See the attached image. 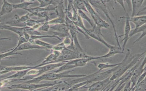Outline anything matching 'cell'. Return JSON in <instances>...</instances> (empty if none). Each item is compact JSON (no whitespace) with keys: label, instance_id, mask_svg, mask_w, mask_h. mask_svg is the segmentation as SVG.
Wrapping results in <instances>:
<instances>
[{"label":"cell","instance_id":"cell-1","mask_svg":"<svg viewBox=\"0 0 146 91\" xmlns=\"http://www.w3.org/2000/svg\"><path fill=\"white\" fill-rule=\"evenodd\" d=\"M146 53L145 51L141 53L132 55L129 49H127L125 55L117 69L114 71L110 78L111 81L116 80L122 75L127 70L141 60Z\"/></svg>","mask_w":146,"mask_h":91},{"label":"cell","instance_id":"cell-2","mask_svg":"<svg viewBox=\"0 0 146 91\" xmlns=\"http://www.w3.org/2000/svg\"><path fill=\"white\" fill-rule=\"evenodd\" d=\"M110 1L109 0L88 1L89 2L93 7H94L102 12L110 21L113 27L115 39L118 45V46L119 48H121L119 42L118 36L114 24L111 17L107 7V3Z\"/></svg>","mask_w":146,"mask_h":91},{"label":"cell","instance_id":"cell-3","mask_svg":"<svg viewBox=\"0 0 146 91\" xmlns=\"http://www.w3.org/2000/svg\"><path fill=\"white\" fill-rule=\"evenodd\" d=\"M88 13L91 15L93 20L94 24L100 28H107L109 27V24L101 18L95 11L93 7L89 2L88 1L83 0Z\"/></svg>","mask_w":146,"mask_h":91},{"label":"cell","instance_id":"cell-4","mask_svg":"<svg viewBox=\"0 0 146 91\" xmlns=\"http://www.w3.org/2000/svg\"><path fill=\"white\" fill-rule=\"evenodd\" d=\"M86 32L90 38L100 42L109 49L114 46L109 44L105 40L101 32V28L95 24L91 28H87Z\"/></svg>","mask_w":146,"mask_h":91},{"label":"cell","instance_id":"cell-5","mask_svg":"<svg viewBox=\"0 0 146 91\" xmlns=\"http://www.w3.org/2000/svg\"><path fill=\"white\" fill-rule=\"evenodd\" d=\"M74 71V70H69L58 73L52 72L48 73L45 80L54 81L65 78L83 77L86 75H71L70 73Z\"/></svg>","mask_w":146,"mask_h":91},{"label":"cell","instance_id":"cell-6","mask_svg":"<svg viewBox=\"0 0 146 91\" xmlns=\"http://www.w3.org/2000/svg\"><path fill=\"white\" fill-rule=\"evenodd\" d=\"M58 80H54L52 82H48L43 84H34L24 83L18 85L12 86V88H18L23 89H28L30 90H36L40 88L52 86L58 83Z\"/></svg>","mask_w":146,"mask_h":91},{"label":"cell","instance_id":"cell-7","mask_svg":"<svg viewBox=\"0 0 146 91\" xmlns=\"http://www.w3.org/2000/svg\"><path fill=\"white\" fill-rule=\"evenodd\" d=\"M146 56L145 55L143 59L139 65L135 69L130 81L131 84V91L135 85L137 81L139 76L146 71Z\"/></svg>","mask_w":146,"mask_h":91},{"label":"cell","instance_id":"cell-8","mask_svg":"<svg viewBox=\"0 0 146 91\" xmlns=\"http://www.w3.org/2000/svg\"><path fill=\"white\" fill-rule=\"evenodd\" d=\"M110 76L104 79L94 82L88 86H84L81 88H87L88 91H104L112 81L110 80Z\"/></svg>","mask_w":146,"mask_h":91},{"label":"cell","instance_id":"cell-9","mask_svg":"<svg viewBox=\"0 0 146 91\" xmlns=\"http://www.w3.org/2000/svg\"><path fill=\"white\" fill-rule=\"evenodd\" d=\"M50 29L54 30V35L60 37H65L70 36L69 28L65 23L53 25Z\"/></svg>","mask_w":146,"mask_h":91},{"label":"cell","instance_id":"cell-10","mask_svg":"<svg viewBox=\"0 0 146 91\" xmlns=\"http://www.w3.org/2000/svg\"><path fill=\"white\" fill-rule=\"evenodd\" d=\"M120 19H124L125 20V22L124 28V34H123L118 36V38L124 36L123 38L121 40V42H123L122 46V49L123 51L125 50V48L127 43L130 39L129 38V34L131 30V27L130 22L128 19L125 17L124 16L120 17Z\"/></svg>","mask_w":146,"mask_h":91},{"label":"cell","instance_id":"cell-11","mask_svg":"<svg viewBox=\"0 0 146 91\" xmlns=\"http://www.w3.org/2000/svg\"><path fill=\"white\" fill-rule=\"evenodd\" d=\"M68 61L49 63L37 67L39 70V73L38 76L50 71L58 68Z\"/></svg>","mask_w":146,"mask_h":91},{"label":"cell","instance_id":"cell-12","mask_svg":"<svg viewBox=\"0 0 146 91\" xmlns=\"http://www.w3.org/2000/svg\"><path fill=\"white\" fill-rule=\"evenodd\" d=\"M126 14V16H124L127 18L130 22H132L135 24V28L140 27L146 24V15H145L130 16L127 13Z\"/></svg>","mask_w":146,"mask_h":91},{"label":"cell","instance_id":"cell-13","mask_svg":"<svg viewBox=\"0 0 146 91\" xmlns=\"http://www.w3.org/2000/svg\"><path fill=\"white\" fill-rule=\"evenodd\" d=\"M52 50V52L44 58L40 63L34 67H38L49 64L56 59L60 55L61 52L55 50Z\"/></svg>","mask_w":146,"mask_h":91},{"label":"cell","instance_id":"cell-14","mask_svg":"<svg viewBox=\"0 0 146 91\" xmlns=\"http://www.w3.org/2000/svg\"><path fill=\"white\" fill-rule=\"evenodd\" d=\"M69 30L70 36L77 52L79 53H85L80 45L78 38L77 34L79 33L77 31L72 29H69Z\"/></svg>","mask_w":146,"mask_h":91},{"label":"cell","instance_id":"cell-15","mask_svg":"<svg viewBox=\"0 0 146 91\" xmlns=\"http://www.w3.org/2000/svg\"><path fill=\"white\" fill-rule=\"evenodd\" d=\"M108 53L103 55L96 57L97 60H99L102 59L114 56L117 54H121L124 53L121 48H119L118 46H114L109 49Z\"/></svg>","mask_w":146,"mask_h":91},{"label":"cell","instance_id":"cell-16","mask_svg":"<svg viewBox=\"0 0 146 91\" xmlns=\"http://www.w3.org/2000/svg\"><path fill=\"white\" fill-rule=\"evenodd\" d=\"M57 6H54L52 5H50L46 7H38L30 8H28L27 9H24V10L27 11L30 14H34L44 11H55Z\"/></svg>","mask_w":146,"mask_h":91},{"label":"cell","instance_id":"cell-17","mask_svg":"<svg viewBox=\"0 0 146 91\" xmlns=\"http://www.w3.org/2000/svg\"><path fill=\"white\" fill-rule=\"evenodd\" d=\"M32 49H38L48 50L47 48L27 42L23 43L18 47L14 51Z\"/></svg>","mask_w":146,"mask_h":91},{"label":"cell","instance_id":"cell-18","mask_svg":"<svg viewBox=\"0 0 146 91\" xmlns=\"http://www.w3.org/2000/svg\"><path fill=\"white\" fill-rule=\"evenodd\" d=\"M14 9L13 4L10 3L7 1L3 0L0 11V15L1 16L9 14Z\"/></svg>","mask_w":146,"mask_h":91},{"label":"cell","instance_id":"cell-19","mask_svg":"<svg viewBox=\"0 0 146 91\" xmlns=\"http://www.w3.org/2000/svg\"><path fill=\"white\" fill-rule=\"evenodd\" d=\"M131 3L132 7V11L131 16H136L139 13V9L141 6L144 0H131Z\"/></svg>","mask_w":146,"mask_h":91},{"label":"cell","instance_id":"cell-20","mask_svg":"<svg viewBox=\"0 0 146 91\" xmlns=\"http://www.w3.org/2000/svg\"><path fill=\"white\" fill-rule=\"evenodd\" d=\"M20 17L17 15L15 14L11 20L4 23L5 24L11 26H18L19 27L26 26L25 23L21 22L20 20Z\"/></svg>","mask_w":146,"mask_h":91},{"label":"cell","instance_id":"cell-21","mask_svg":"<svg viewBox=\"0 0 146 91\" xmlns=\"http://www.w3.org/2000/svg\"><path fill=\"white\" fill-rule=\"evenodd\" d=\"M37 2L34 1H21L19 3L13 4V6L14 9H24L28 8L29 6L31 5L36 3Z\"/></svg>","mask_w":146,"mask_h":91},{"label":"cell","instance_id":"cell-22","mask_svg":"<svg viewBox=\"0 0 146 91\" xmlns=\"http://www.w3.org/2000/svg\"><path fill=\"white\" fill-rule=\"evenodd\" d=\"M65 12L64 13L58 15L57 17L47 21L48 23L50 25H54L65 23Z\"/></svg>","mask_w":146,"mask_h":91},{"label":"cell","instance_id":"cell-23","mask_svg":"<svg viewBox=\"0 0 146 91\" xmlns=\"http://www.w3.org/2000/svg\"><path fill=\"white\" fill-rule=\"evenodd\" d=\"M28 42L32 43L46 48L48 50H52L53 47L54 45L41 40L39 39H36Z\"/></svg>","mask_w":146,"mask_h":91},{"label":"cell","instance_id":"cell-24","mask_svg":"<svg viewBox=\"0 0 146 91\" xmlns=\"http://www.w3.org/2000/svg\"><path fill=\"white\" fill-rule=\"evenodd\" d=\"M120 62L118 63L111 64L106 63H98L96 66L100 71H103L104 69H108L112 68L115 67L119 65Z\"/></svg>","mask_w":146,"mask_h":91},{"label":"cell","instance_id":"cell-25","mask_svg":"<svg viewBox=\"0 0 146 91\" xmlns=\"http://www.w3.org/2000/svg\"><path fill=\"white\" fill-rule=\"evenodd\" d=\"M73 3L75 8L77 10H81L84 12L88 13L83 0L73 1Z\"/></svg>","mask_w":146,"mask_h":91},{"label":"cell","instance_id":"cell-26","mask_svg":"<svg viewBox=\"0 0 146 91\" xmlns=\"http://www.w3.org/2000/svg\"><path fill=\"white\" fill-rule=\"evenodd\" d=\"M146 90V79L145 78L142 81L136 84L131 91H145Z\"/></svg>","mask_w":146,"mask_h":91},{"label":"cell","instance_id":"cell-27","mask_svg":"<svg viewBox=\"0 0 146 91\" xmlns=\"http://www.w3.org/2000/svg\"><path fill=\"white\" fill-rule=\"evenodd\" d=\"M146 25L145 24L140 27L135 28L134 29H131L129 36V38L137 33H142L146 31Z\"/></svg>","mask_w":146,"mask_h":91},{"label":"cell","instance_id":"cell-28","mask_svg":"<svg viewBox=\"0 0 146 91\" xmlns=\"http://www.w3.org/2000/svg\"><path fill=\"white\" fill-rule=\"evenodd\" d=\"M29 14L30 17L32 16H35L40 18H44L45 22H47L50 20L49 14L48 13V11H44L37 13L34 14H30L29 13Z\"/></svg>","mask_w":146,"mask_h":91},{"label":"cell","instance_id":"cell-29","mask_svg":"<svg viewBox=\"0 0 146 91\" xmlns=\"http://www.w3.org/2000/svg\"><path fill=\"white\" fill-rule=\"evenodd\" d=\"M45 22L44 19L42 20H35L30 18L26 22L25 24L26 26L33 28L38 24Z\"/></svg>","mask_w":146,"mask_h":91},{"label":"cell","instance_id":"cell-30","mask_svg":"<svg viewBox=\"0 0 146 91\" xmlns=\"http://www.w3.org/2000/svg\"><path fill=\"white\" fill-rule=\"evenodd\" d=\"M78 12L79 16L82 19H84L87 21L92 27L94 25L90 19L84 12L81 10H78Z\"/></svg>","mask_w":146,"mask_h":91},{"label":"cell","instance_id":"cell-31","mask_svg":"<svg viewBox=\"0 0 146 91\" xmlns=\"http://www.w3.org/2000/svg\"><path fill=\"white\" fill-rule=\"evenodd\" d=\"M73 22L76 26L81 28L86 32L87 28L85 26L82 19L79 15L77 20L75 22Z\"/></svg>","mask_w":146,"mask_h":91},{"label":"cell","instance_id":"cell-32","mask_svg":"<svg viewBox=\"0 0 146 91\" xmlns=\"http://www.w3.org/2000/svg\"><path fill=\"white\" fill-rule=\"evenodd\" d=\"M40 3L39 7H46L50 5H52L53 0H38Z\"/></svg>","mask_w":146,"mask_h":91},{"label":"cell","instance_id":"cell-33","mask_svg":"<svg viewBox=\"0 0 146 91\" xmlns=\"http://www.w3.org/2000/svg\"><path fill=\"white\" fill-rule=\"evenodd\" d=\"M72 41V40L70 35L64 37L62 42L66 47L70 46Z\"/></svg>","mask_w":146,"mask_h":91},{"label":"cell","instance_id":"cell-34","mask_svg":"<svg viewBox=\"0 0 146 91\" xmlns=\"http://www.w3.org/2000/svg\"><path fill=\"white\" fill-rule=\"evenodd\" d=\"M50 26V25L48 23L47 21L45 22L38 29L40 31L47 32L49 30Z\"/></svg>","mask_w":146,"mask_h":91},{"label":"cell","instance_id":"cell-35","mask_svg":"<svg viewBox=\"0 0 146 91\" xmlns=\"http://www.w3.org/2000/svg\"><path fill=\"white\" fill-rule=\"evenodd\" d=\"M66 47L62 42L56 45H54L52 49L61 51L65 47Z\"/></svg>","mask_w":146,"mask_h":91},{"label":"cell","instance_id":"cell-36","mask_svg":"<svg viewBox=\"0 0 146 91\" xmlns=\"http://www.w3.org/2000/svg\"><path fill=\"white\" fill-rule=\"evenodd\" d=\"M30 18L29 14V13H28L25 15L20 17V20L21 22L25 23Z\"/></svg>","mask_w":146,"mask_h":91},{"label":"cell","instance_id":"cell-37","mask_svg":"<svg viewBox=\"0 0 146 91\" xmlns=\"http://www.w3.org/2000/svg\"><path fill=\"white\" fill-rule=\"evenodd\" d=\"M146 71H145L141 74V75L139 77V78L137 80L136 85L138 83H139V82H141V81H142L145 78H146Z\"/></svg>","mask_w":146,"mask_h":91},{"label":"cell","instance_id":"cell-38","mask_svg":"<svg viewBox=\"0 0 146 91\" xmlns=\"http://www.w3.org/2000/svg\"><path fill=\"white\" fill-rule=\"evenodd\" d=\"M114 1L116 2L117 3L119 4L123 8V9L124 12H125V13H127L126 10V9L124 5V1H121V0H117L115 1Z\"/></svg>","mask_w":146,"mask_h":91},{"label":"cell","instance_id":"cell-39","mask_svg":"<svg viewBox=\"0 0 146 91\" xmlns=\"http://www.w3.org/2000/svg\"><path fill=\"white\" fill-rule=\"evenodd\" d=\"M146 31H144L141 33V34L139 36V37L137 38L133 42V44H135L136 42H139L146 35Z\"/></svg>","mask_w":146,"mask_h":91},{"label":"cell","instance_id":"cell-40","mask_svg":"<svg viewBox=\"0 0 146 91\" xmlns=\"http://www.w3.org/2000/svg\"><path fill=\"white\" fill-rule=\"evenodd\" d=\"M1 16L0 15V23H1Z\"/></svg>","mask_w":146,"mask_h":91}]
</instances>
